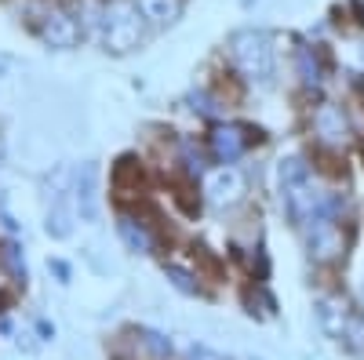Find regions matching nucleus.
Returning <instances> with one entry per match:
<instances>
[{
    "label": "nucleus",
    "mask_w": 364,
    "mask_h": 360,
    "mask_svg": "<svg viewBox=\"0 0 364 360\" xmlns=\"http://www.w3.org/2000/svg\"><path fill=\"white\" fill-rule=\"evenodd\" d=\"M277 190H281V200L288 207V215L299 226H314L317 219H331V212H336V200H328L314 186L310 164L302 157H284L277 164Z\"/></svg>",
    "instance_id": "nucleus-1"
},
{
    "label": "nucleus",
    "mask_w": 364,
    "mask_h": 360,
    "mask_svg": "<svg viewBox=\"0 0 364 360\" xmlns=\"http://www.w3.org/2000/svg\"><path fill=\"white\" fill-rule=\"evenodd\" d=\"M230 58L240 70V77L252 84H269L273 70H277V62H273V37L255 26H245L230 37Z\"/></svg>",
    "instance_id": "nucleus-2"
},
{
    "label": "nucleus",
    "mask_w": 364,
    "mask_h": 360,
    "mask_svg": "<svg viewBox=\"0 0 364 360\" xmlns=\"http://www.w3.org/2000/svg\"><path fill=\"white\" fill-rule=\"evenodd\" d=\"M99 29H102V48L109 55H128L146 37V18L135 0H109L99 15Z\"/></svg>",
    "instance_id": "nucleus-3"
},
{
    "label": "nucleus",
    "mask_w": 364,
    "mask_h": 360,
    "mask_svg": "<svg viewBox=\"0 0 364 360\" xmlns=\"http://www.w3.org/2000/svg\"><path fill=\"white\" fill-rule=\"evenodd\" d=\"M314 313H317V324L328 339L343 342L353 353H364V320L350 310V302L343 295H321Z\"/></svg>",
    "instance_id": "nucleus-4"
},
{
    "label": "nucleus",
    "mask_w": 364,
    "mask_h": 360,
    "mask_svg": "<svg viewBox=\"0 0 364 360\" xmlns=\"http://www.w3.org/2000/svg\"><path fill=\"white\" fill-rule=\"evenodd\" d=\"M37 33H41V40H44L48 48L70 51V48H77L84 26H80L63 4H44V11H41V18H37Z\"/></svg>",
    "instance_id": "nucleus-5"
},
{
    "label": "nucleus",
    "mask_w": 364,
    "mask_h": 360,
    "mask_svg": "<svg viewBox=\"0 0 364 360\" xmlns=\"http://www.w3.org/2000/svg\"><path fill=\"white\" fill-rule=\"evenodd\" d=\"M245 197H248V178H245V171L233 168V164H223V168H215L204 178V200L211 207H219V212L240 204Z\"/></svg>",
    "instance_id": "nucleus-6"
},
{
    "label": "nucleus",
    "mask_w": 364,
    "mask_h": 360,
    "mask_svg": "<svg viewBox=\"0 0 364 360\" xmlns=\"http://www.w3.org/2000/svg\"><path fill=\"white\" fill-rule=\"evenodd\" d=\"M73 212L80 215V222H99V164L84 160L73 171Z\"/></svg>",
    "instance_id": "nucleus-7"
},
{
    "label": "nucleus",
    "mask_w": 364,
    "mask_h": 360,
    "mask_svg": "<svg viewBox=\"0 0 364 360\" xmlns=\"http://www.w3.org/2000/svg\"><path fill=\"white\" fill-rule=\"evenodd\" d=\"M346 255V233L336 219H317L310 226V258L314 262H336Z\"/></svg>",
    "instance_id": "nucleus-8"
},
{
    "label": "nucleus",
    "mask_w": 364,
    "mask_h": 360,
    "mask_svg": "<svg viewBox=\"0 0 364 360\" xmlns=\"http://www.w3.org/2000/svg\"><path fill=\"white\" fill-rule=\"evenodd\" d=\"M252 146V128L248 124H219L211 131V153L219 164H233L248 153Z\"/></svg>",
    "instance_id": "nucleus-9"
},
{
    "label": "nucleus",
    "mask_w": 364,
    "mask_h": 360,
    "mask_svg": "<svg viewBox=\"0 0 364 360\" xmlns=\"http://www.w3.org/2000/svg\"><path fill=\"white\" fill-rule=\"evenodd\" d=\"M314 131H317V138L328 142V146H343L346 135H350L346 113H343L339 106H331V102L317 106V109H314Z\"/></svg>",
    "instance_id": "nucleus-10"
},
{
    "label": "nucleus",
    "mask_w": 364,
    "mask_h": 360,
    "mask_svg": "<svg viewBox=\"0 0 364 360\" xmlns=\"http://www.w3.org/2000/svg\"><path fill=\"white\" fill-rule=\"evenodd\" d=\"M117 233H120V240H124L135 255H149L157 248V236L149 233V226L139 222L135 215H117Z\"/></svg>",
    "instance_id": "nucleus-11"
},
{
    "label": "nucleus",
    "mask_w": 364,
    "mask_h": 360,
    "mask_svg": "<svg viewBox=\"0 0 364 360\" xmlns=\"http://www.w3.org/2000/svg\"><path fill=\"white\" fill-rule=\"evenodd\" d=\"M73 190V186H70ZM73 207H70V200H66V193H58V197H51V207H48V222H44V229H48V236H55V240H66L70 233H73Z\"/></svg>",
    "instance_id": "nucleus-12"
},
{
    "label": "nucleus",
    "mask_w": 364,
    "mask_h": 360,
    "mask_svg": "<svg viewBox=\"0 0 364 360\" xmlns=\"http://www.w3.org/2000/svg\"><path fill=\"white\" fill-rule=\"evenodd\" d=\"M135 4H139L142 18L154 26H171L182 15V0H135Z\"/></svg>",
    "instance_id": "nucleus-13"
},
{
    "label": "nucleus",
    "mask_w": 364,
    "mask_h": 360,
    "mask_svg": "<svg viewBox=\"0 0 364 360\" xmlns=\"http://www.w3.org/2000/svg\"><path fill=\"white\" fill-rule=\"evenodd\" d=\"M299 73L306 84H321L324 80V66H321V58L314 55V48H302L299 51Z\"/></svg>",
    "instance_id": "nucleus-14"
},
{
    "label": "nucleus",
    "mask_w": 364,
    "mask_h": 360,
    "mask_svg": "<svg viewBox=\"0 0 364 360\" xmlns=\"http://www.w3.org/2000/svg\"><path fill=\"white\" fill-rule=\"evenodd\" d=\"M164 277L171 280L175 291H182V295H197V277L190 273V269H182V266L168 262V266H164Z\"/></svg>",
    "instance_id": "nucleus-15"
},
{
    "label": "nucleus",
    "mask_w": 364,
    "mask_h": 360,
    "mask_svg": "<svg viewBox=\"0 0 364 360\" xmlns=\"http://www.w3.org/2000/svg\"><path fill=\"white\" fill-rule=\"evenodd\" d=\"M0 258H4V266H8V273L15 277V280H29V273H26V258H22V248L15 244V240H8L4 244V251H0Z\"/></svg>",
    "instance_id": "nucleus-16"
},
{
    "label": "nucleus",
    "mask_w": 364,
    "mask_h": 360,
    "mask_svg": "<svg viewBox=\"0 0 364 360\" xmlns=\"http://www.w3.org/2000/svg\"><path fill=\"white\" fill-rule=\"evenodd\" d=\"M139 339H142V346L154 353L157 360H168V356H171V342H168L161 332H139Z\"/></svg>",
    "instance_id": "nucleus-17"
},
{
    "label": "nucleus",
    "mask_w": 364,
    "mask_h": 360,
    "mask_svg": "<svg viewBox=\"0 0 364 360\" xmlns=\"http://www.w3.org/2000/svg\"><path fill=\"white\" fill-rule=\"evenodd\" d=\"M186 360H226V356L215 353L211 346H204V342H190L186 346Z\"/></svg>",
    "instance_id": "nucleus-18"
},
{
    "label": "nucleus",
    "mask_w": 364,
    "mask_h": 360,
    "mask_svg": "<svg viewBox=\"0 0 364 360\" xmlns=\"http://www.w3.org/2000/svg\"><path fill=\"white\" fill-rule=\"evenodd\" d=\"M51 269H55V277H58V284H70V266H66L63 258H51Z\"/></svg>",
    "instance_id": "nucleus-19"
},
{
    "label": "nucleus",
    "mask_w": 364,
    "mask_h": 360,
    "mask_svg": "<svg viewBox=\"0 0 364 360\" xmlns=\"http://www.w3.org/2000/svg\"><path fill=\"white\" fill-rule=\"evenodd\" d=\"M37 335H41L44 342H51V339H55V324H48V320H37Z\"/></svg>",
    "instance_id": "nucleus-20"
},
{
    "label": "nucleus",
    "mask_w": 364,
    "mask_h": 360,
    "mask_svg": "<svg viewBox=\"0 0 364 360\" xmlns=\"http://www.w3.org/2000/svg\"><path fill=\"white\" fill-rule=\"evenodd\" d=\"M240 4H245V8H252V4H259V0H240Z\"/></svg>",
    "instance_id": "nucleus-21"
}]
</instances>
